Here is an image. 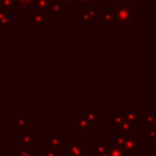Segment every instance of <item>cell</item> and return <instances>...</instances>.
Masks as SVG:
<instances>
[{
  "mask_svg": "<svg viewBox=\"0 0 156 156\" xmlns=\"http://www.w3.org/2000/svg\"><path fill=\"white\" fill-rule=\"evenodd\" d=\"M137 10L130 0H119L115 5V25H136Z\"/></svg>",
  "mask_w": 156,
  "mask_h": 156,
  "instance_id": "6da1fadb",
  "label": "cell"
},
{
  "mask_svg": "<svg viewBox=\"0 0 156 156\" xmlns=\"http://www.w3.org/2000/svg\"><path fill=\"white\" fill-rule=\"evenodd\" d=\"M44 144L49 145L59 155L69 154V148H70L69 143H67V137H65V136L62 134V132H59V130H52V132L49 133V136L44 137Z\"/></svg>",
  "mask_w": 156,
  "mask_h": 156,
  "instance_id": "7a4b0ae2",
  "label": "cell"
},
{
  "mask_svg": "<svg viewBox=\"0 0 156 156\" xmlns=\"http://www.w3.org/2000/svg\"><path fill=\"white\" fill-rule=\"evenodd\" d=\"M81 10V19H82V23L86 25H92L94 22V19H99L100 15V7L96 4L88 5V7H82Z\"/></svg>",
  "mask_w": 156,
  "mask_h": 156,
  "instance_id": "3957f363",
  "label": "cell"
},
{
  "mask_svg": "<svg viewBox=\"0 0 156 156\" xmlns=\"http://www.w3.org/2000/svg\"><path fill=\"white\" fill-rule=\"evenodd\" d=\"M11 127H12V130H16V132H19V133L27 132V130H30V127H32V119L27 118L23 111H21V112L18 114V116L12 119Z\"/></svg>",
  "mask_w": 156,
  "mask_h": 156,
  "instance_id": "277c9868",
  "label": "cell"
},
{
  "mask_svg": "<svg viewBox=\"0 0 156 156\" xmlns=\"http://www.w3.org/2000/svg\"><path fill=\"white\" fill-rule=\"evenodd\" d=\"M30 23L33 25H49L51 23V18H49L48 12L41 11L38 8H33L30 12Z\"/></svg>",
  "mask_w": 156,
  "mask_h": 156,
  "instance_id": "5b68a950",
  "label": "cell"
},
{
  "mask_svg": "<svg viewBox=\"0 0 156 156\" xmlns=\"http://www.w3.org/2000/svg\"><path fill=\"white\" fill-rule=\"evenodd\" d=\"M99 23L100 25L115 23V5H105V8L99 15Z\"/></svg>",
  "mask_w": 156,
  "mask_h": 156,
  "instance_id": "8992f818",
  "label": "cell"
},
{
  "mask_svg": "<svg viewBox=\"0 0 156 156\" xmlns=\"http://www.w3.org/2000/svg\"><path fill=\"white\" fill-rule=\"evenodd\" d=\"M70 156H86V144L81 140V137L74 138V143L69 148Z\"/></svg>",
  "mask_w": 156,
  "mask_h": 156,
  "instance_id": "52a82bcc",
  "label": "cell"
},
{
  "mask_svg": "<svg viewBox=\"0 0 156 156\" xmlns=\"http://www.w3.org/2000/svg\"><path fill=\"white\" fill-rule=\"evenodd\" d=\"M94 125L92 123V122H89L86 118H83V116H78L76 119V122H74V129L78 130V132H81V134L82 136H86V133L89 132V130L93 129Z\"/></svg>",
  "mask_w": 156,
  "mask_h": 156,
  "instance_id": "ba28073f",
  "label": "cell"
},
{
  "mask_svg": "<svg viewBox=\"0 0 156 156\" xmlns=\"http://www.w3.org/2000/svg\"><path fill=\"white\" fill-rule=\"evenodd\" d=\"M19 145L23 147H30L32 144H34L37 141V132L36 130H27V132H22L19 133Z\"/></svg>",
  "mask_w": 156,
  "mask_h": 156,
  "instance_id": "9c48e42d",
  "label": "cell"
},
{
  "mask_svg": "<svg viewBox=\"0 0 156 156\" xmlns=\"http://www.w3.org/2000/svg\"><path fill=\"white\" fill-rule=\"evenodd\" d=\"M47 12H48L51 19H59V18H62V15H63V8L56 0H52V3Z\"/></svg>",
  "mask_w": 156,
  "mask_h": 156,
  "instance_id": "30bf717a",
  "label": "cell"
},
{
  "mask_svg": "<svg viewBox=\"0 0 156 156\" xmlns=\"http://www.w3.org/2000/svg\"><path fill=\"white\" fill-rule=\"evenodd\" d=\"M0 8L10 12H18V0H0Z\"/></svg>",
  "mask_w": 156,
  "mask_h": 156,
  "instance_id": "8fae6325",
  "label": "cell"
},
{
  "mask_svg": "<svg viewBox=\"0 0 156 156\" xmlns=\"http://www.w3.org/2000/svg\"><path fill=\"white\" fill-rule=\"evenodd\" d=\"M125 119L123 112H112L111 114V122H112V129L114 130H119V127L123 125Z\"/></svg>",
  "mask_w": 156,
  "mask_h": 156,
  "instance_id": "7c38bea8",
  "label": "cell"
},
{
  "mask_svg": "<svg viewBox=\"0 0 156 156\" xmlns=\"http://www.w3.org/2000/svg\"><path fill=\"white\" fill-rule=\"evenodd\" d=\"M81 116L86 118L89 122H92L93 125H99L100 123V116L97 112H93V111H82L81 112Z\"/></svg>",
  "mask_w": 156,
  "mask_h": 156,
  "instance_id": "4fadbf2b",
  "label": "cell"
},
{
  "mask_svg": "<svg viewBox=\"0 0 156 156\" xmlns=\"http://www.w3.org/2000/svg\"><path fill=\"white\" fill-rule=\"evenodd\" d=\"M11 16H12V12L2 8V10H0V25H10Z\"/></svg>",
  "mask_w": 156,
  "mask_h": 156,
  "instance_id": "5bb4252c",
  "label": "cell"
},
{
  "mask_svg": "<svg viewBox=\"0 0 156 156\" xmlns=\"http://www.w3.org/2000/svg\"><path fill=\"white\" fill-rule=\"evenodd\" d=\"M19 156H37V152L34 149H32L30 147H23V145H19Z\"/></svg>",
  "mask_w": 156,
  "mask_h": 156,
  "instance_id": "9a60e30c",
  "label": "cell"
},
{
  "mask_svg": "<svg viewBox=\"0 0 156 156\" xmlns=\"http://www.w3.org/2000/svg\"><path fill=\"white\" fill-rule=\"evenodd\" d=\"M51 3H52V0H37V2H36V4H34V7L47 12V11H48V8H49V5H51Z\"/></svg>",
  "mask_w": 156,
  "mask_h": 156,
  "instance_id": "2e32d148",
  "label": "cell"
},
{
  "mask_svg": "<svg viewBox=\"0 0 156 156\" xmlns=\"http://www.w3.org/2000/svg\"><path fill=\"white\" fill-rule=\"evenodd\" d=\"M94 0H76V7H88V5H92L93 4Z\"/></svg>",
  "mask_w": 156,
  "mask_h": 156,
  "instance_id": "e0dca14e",
  "label": "cell"
},
{
  "mask_svg": "<svg viewBox=\"0 0 156 156\" xmlns=\"http://www.w3.org/2000/svg\"><path fill=\"white\" fill-rule=\"evenodd\" d=\"M60 5H76V0H56Z\"/></svg>",
  "mask_w": 156,
  "mask_h": 156,
  "instance_id": "ac0fdd59",
  "label": "cell"
},
{
  "mask_svg": "<svg viewBox=\"0 0 156 156\" xmlns=\"http://www.w3.org/2000/svg\"><path fill=\"white\" fill-rule=\"evenodd\" d=\"M4 154H5V144L0 143V156H4Z\"/></svg>",
  "mask_w": 156,
  "mask_h": 156,
  "instance_id": "d6986e66",
  "label": "cell"
},
{
  "mask_svg": "<svg viewBox=\"0 0 156 156\" xmlns=\"http://www.w3.org/2000/svg\"><path fill=\"white\" fill-rule=\"evenodd\" d=\"M26 2H27V4H29L30 7L34 8V4H36V2H37V0H26Z\"/></svg>",
  "mask_w": 156,
  "mask_h": 156,
  "instance_id": "ffe728a7",
  "label": "cell"
},
{
  "mask_svg": "<svg viewBox=\"0 0 156 156\" xmlns=\"http://www.w3.org/2000/svg\"><path fill=\"white\" fill-rule=\"evenodd\" d=\"M4 123H5V119L0 116V126H2V125H4Z\"/></svg>",
  "mask_w": 156,
  "mask_h": 156,
  "instance_id": "44dd1931",
  "label": "cell"
},
{
  "mask_svg": "<svg viewBox=\"0 0 156 156\" xmlns=\"http://www.w3.org/2000/svg\"><path fill=\"white\" fill-rule=\"evenodd\" d=\"M155 15H156V3H155Z\"/></svg>",
  "mask_w": 156,
  "mask_h": 156,
  "instance_id": "7402d4cb",
  "label": "cell"
},
{
  "mask_svg": "<svg viewBox=\"0 0 156 156\" xmlns=\"http://www.w3.org/2000/svg\"><path fill=\"white\" fill-rule=\"evenodd\" d=\"M0 10H2V8H0Z\"/></svg>",
  "mask_w": 156,
  "mask_h": 156,
  "instance_id": "603a6c76",
  "label": "cell"
}]
</instances>
